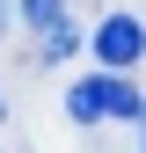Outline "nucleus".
<instances>
[{
	"mask_svg": "<svg viewBox=\"0 0 146 153\" xmlns=\"http://www.w3.org/2000/svg\"><path fill=\"white\" fill-rule=\"evenodd\" d=\"M95 59L102 66H139L146 59V22H139V15H102V29H95Z\"/></svg>",
	"mask_w": 146,
	"mask_h": 153,
	"instance_id": "2",
	"label": "nucleus"
},
{
	"mask_svg": "<svg viewBox=\"0 0 146 153\" xmlns=\"http://www.w3.org/2000/svg\"><path fill=\"white\" fill-rule=\"evenodd\" d=\"M0 109H7V102H0Z\"/></svg>",
	"mask_w": 146,
	"mask_h": 153,
	"instance_id": "5",
	"label": "nucleus"
},
{
	"mask_svg": "<svg viewBox=\"0 0 146 153\" xmlns=\"http://www.w3.org/2000/svg\"><path fill=\"white\" fill-rule=\"evenodd\" d=\"M22 22H29L36 36H51V29H66L73 15H66V0H22Z\"/></svg>",
	"mask_w": 146,
	"mask_h": 153,
	"instance_id": "3",
	"label": "nucleus"
},
{
	"mask_svg": "<svg viewBox=\"0 0 146 153\" xmlns=\"http://www.w3.org/2000/svg\"><path fill=\"white\" fill-rule=\"evenodd\" d=\"M146 109V88H132L117 66L95 73V80H80V88H66V117L73 124H102V117H139Z\"/></svg>",
	"mask_w": 146,
	"mask_h": 153,
	"instance_id": "1",
	"label": "nucleus"
},
{
	"mask_svg": "<svg viewBox=\"0 0 146 153\" xmlns=\"http://www.w3.org/2000/svg\"><path fill=\"white\" fill-rule=\"evenodd\" d=\"M0 29H7V0H0Z\"/></svg>",
	"mask_w": 146,
	"mask_h": 153,
	"instance_id": "4",
	"label": "nucleus"
}]
</instances>
